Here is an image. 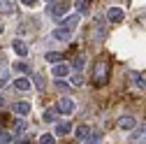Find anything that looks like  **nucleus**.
Masks as SVG:
<instances>
[{
    "mask_svg": "<svg viewBox=\"0 0 146 144\" xmlns=\"http://www.w3.org/2000/svg\"><path fill=\"white\" fill-rule=\"evenodd\" d=\"M70 0H56V3H51L49 5V16L51 19H56V21H60V19H65V14L70 12Z\"/></svg>",
    "mask_w": 146,
    "mask_h": 144,
    "instance_id": "obj_1",
    "label": "nucleus"
},
{
    "mask_svg": "<svg viewBox=\"0 0 146 144\" xmlns=\"http://www.w3.org/2000/svg\"><path fill=\"white\" fill-rule=\"evenodd\" d=\"M104 81H107V61H98L95 63V72H93V84L95 86H104Z\"/></svg>",
    "mask_w": 146,
    "mask_h": 144,
    "instance_id": "obj_2",
    "label": "nucleus"
},
{
    "mask_svg": "<svg viewBox=\"0 0 146 144\" xmlns=\"http://www.w3.org/2000/svg\"><path fill=\"white\" fill-rule=\"evenodd\" d=\"M56 109H58V114L70 116V114H74L77 105H74V100H72V98H60V100H58V105H56Z\"/></svg>",
    "mask_w": 146,
    "mask_h": 144,
    "instance_id": "obj_3",
    "label": "nucleus"
},
{
    "mask_svg": "<svg viewBox=\"0 0 146 144\" xmlns=\"http://www.w3.org/2000/svg\"><path fill=\"white\" fill-rule=\"evenodd\" d=\"M104 16H107V19L111 21V23H123V19H125V12H123L121 7H109Z\"/></svg>",
    "mask_w": 146,
    "mask_h": 144,
    "instance_id": "obj_4",
    "label": "nucleus"
},
{
    "mask_svg": "<svg viewBox=\"0 0 146 144\" xmlns=\"http://www.w3.org/2000/svg\"><path fill=\"white\" fill-rule=\"evenodd\" d=\"M118 128L132 133V130L137 128V119H135V116H121V119H118Z\"/></svg>",
    "mask_w": 146,
    "mask_h": 144,
    "instance_id": "obj_5",
    "label": "nucleus"
},
{
    "mask_svg": "<svg viewBox=\"0 0 146 144\" xmlns=\"http://www.w3.org/2000/svg\"><path fill=\"white\" fill-rule=\"evenodd\" d=\"M53 37H56L58 42H70V40H72V28H65V26H58L56 30H53Z\"/></svg>",
    "mask_w": 146,
    "mask_h": 144,
    "instance_id": "obj_6",
    "label": "nucleus"
},
{
    "mask_svg": "<svg viewBox=\"0 0 146 144\" xmlns=\"http://www.w3.org/2000/svg\"><path fill=\"white\" fill-rule=\"evenodd\" d=\"M70 70H72V67H70L67 63H56L51 72H53V77H56V79H63V77H67V75H70Z\"/></svg>",
    "mask_w": 146,
    "mask_h": 144,
    "instance_id": "obj_7",
    "label": "nucleus"
},
{
    "mask_svg": "<svg viewBox=\"0 0 146 144\" xmlns=\"http://www.w3.org/2000/svg\"><path fill=\"white\" fill-rule=\"evenodd\" d=\"M30 109H33L30 102H14V105H12V112H14V114H19V116H28Z\"/></svg>",
    "mask_w": 146,
    "mask_h": 144,
    "instance_id": "obj_8",
    "label": "nucleus"
},
{
    "mask_svg": "<svg viewBox=\"0 0 146 144\" xmlns=\"http://www.w3.org/2000/svg\"><path fill=\"white\" fill-rule=\"evenodd\" d=\"M14 88H16V91H21V93H28L30 88H33V84H30V79L19 77V79H14Z\"/></svg>",
    "mask_w": 146,
    "mask_h": 144,
    "instance_id": "obj_9",
    "label": "nucleus"
},
{
    "mask_svg": "<svg viewBox=\"0 0 146 144\" xmlns=\"http://www.w3.org/2000/svg\"><path fill=\"white\" fill-rule=\"evenodd\" d=\"M130 142H146V125H139L130 133Z\"/></svg>",
    "mask_w": 146,
    "mask_h": 144,
    "instance_id": "obj_10",
    "label": "nucleus"
},
{
    "mask_svg": "<svg viewBox=\"0 0 146 144\" xmlns=\"http://www.w3.org/2000/svg\"><path fill=\"white\" fill-rule=\"evenodd\" d=\"M12 49L16 51V56H21V58H23V56H28V47H26V42H23V40H14V42H12Z\"/></svg>",
    "mask_w": 146,
    "mask_h": 144,
    "instance_id": "obj_11",
    "label": "nucleus"
},
{
    "mask_svg": "<svg viewBox=\"0 0 146 144\" xmlns=\"http://www.w3.org/2000/svg\"><path fill=\"white\" fill-rule=\"evenodd\" d=\"M70 133H72V123H70V121H60V123H56V135L65 137V135H70Z\"/></svg>",
    "mask_w": 146,
    "mask_h": 144,
    "instance_id": "obj_12",
    "label": "nucleus"
},
{
    "mask_svg": "<svg viewBox=\"0 0 146 144\" xmlns=\"http://www.w3.org/2000/svg\"><path fill=\"white\" fill-rule=\"evenodd\" d=\"M0 14H16V7L12 0H0Z\"/></svg>",
    "mask_w": 146,
    "mask_h": 144,
    "instance_id": "obj_13",
    "label": "nucleus"
},
{
    "mask_svg": "<svg viewBox=\"0 0 146 144\" xmlns=\"http://www.w3.org/2000/svg\"><path fill=\"white\" fill-rule=\"evenodd\" d=\"M132 84H135V88H146V77H141L139 72H132Z\"/></svg>",
    "mask_w": 146,
    "mask_h": 144,
    "instance_id": "obj_14",
    "label": "nucleus"
},
{
    "mask_svg": "<svg viewBox=\"0 0 146 144\" xmlns=\"http://www.w3.org/2000/svg\"><path fill=\"white\" fill-rule=\"evenodd\" d=\"M90 135H93L90 133V125H77V137L79 139H88Z\"/></svg>",
    "mask_w": 146,
    "mask_h": 144,
    "instance_id": "obj_15",
    "label": "nucleus"
},
{
    "mask_svg": "<svg viewBox=\"0 0 146 144\" xmlns=\"http://www.w3.org/2000/svg\"><path fill=\"white\" fill-rule=\"evenodd\" d=\"M12 125H14V128H12V135H23V133H26V121L19 119V121H14Z\"/></svg>",
    "mask_w": 146,
    "mask_h": 144,
    "instance_id": "obj_16",
    "label": "nucleus"
},
{
    "mask_svg": "<svg viewBox=\"0 0 146 144\" xmlns=\"http://www.w3.org/2000/svg\"><path fill=\"white\" fill-rule=\"evenodd\" d=\"M104 28H102V16H98V19H95V40H102L104 37Z\"/></svg>",
    "mask_w": 146,
    "mask_h": 144,
    "instance_id": "obj_17",
    "label": "nucleus"
},
{
    "mask_svg": "<svg viewBox=\"0 0 146 144\" xmlns=\"http://www.w3.org/2000/svg\"><path fill=\"white\" fill-rule=\"evenodd\" d=\"M42 119H44L46 123H56V119H58V109H46V112L42 114Z\"/></svg>",
    "mask_w": 146,
    "mask_h": 144,
    "instance_id": "obj_18",
    "label": "nucleus"
},
{
    "mask_svg": "<svg viewBox=\"0 0 146 144\" xmlns=\"http://www.w3.org/2000/svg\"><path fill=\"white\" fill-rule=\"evenodd\" d=\"M79 23V14H72V16H65V19H63V26L65 28H74Z\"/></svg>",
    "mask_w": 146,
    "mask_h": 144,
    "instance_id": "obj_19",
    "label": "nucleus"
},
{
    "mask_svg": "<svg viewBox=\"0 0 146 144\" xmlns=\"http://www.w3.org/2000/svg\"><path fill=\"white\" fill-rule=\"evenodd\" d=\"M60 61H63V56H60L58 51H46V63H53V65H56V63H60Z\"/></svg>",
    "mask_w": 146,
    "mask_h": 144,
    "instance_id": "obj_20",
    "label": "nucleus"
},
{
    "mask_svg": "<svg viewBox=\"0 0 146 144\" xmlns=\"http://www.w3.org/2000/svg\"><path fill=\"white\" fill-rule=\"evenodd\" d=\"M12 70H16V72H28V70H30V65H28V63H23V61H16V63L12 65Z\"/></svg>",
    "mask_w": 146,
    "mask_h": 144,
    "instance_id": "obj_21",
    "label": "nucleus"
},
{
    "mask_svg": "<svg viewBox=\"0 0 146 144\" xmlns=\"http://www.w3.org/2000/svg\"><path fill=\"white\" fill-rule=\"evenodd\" d=\"M12 133H5V130H0V144H7V142H12Z\"/></svg>",
    "mask_w": 146,
    "mask_h": 144,
    "instance_id": "obj_22",
    "label": "nucleus"
},
{
    "mask_svg": "<svg viewBox=\"0 0 146 144\" xmlns=\"http://www.w3.org/2000/svg\"><path fill=\"white\" fill-rule=\"evenodd\" d=\"M56 88L65 93V91H70V84H67V81H63V79H56Z\"/></svg>",
    "mask_w": 146,
    "mask_h": 144,
    "instance_id": "obj_23",
    "label": "nucleus"
},
{
    "mask_svg": "<svg viewBox=\"0 0 146 144\" xmlns=\"http://www.w3.org/2000/svg\"><path fill=\"white\" fill-rule=\"evenodd\" d=\"M86 9H88V0H77V12L84 14Z\"/></svg>",
    "mask_w": 146,
    "mask_h": 144,
    "instance_id": "obj_24",
    "label": "nucleus"
},
{
    "mask_svg": "<svg viewBox=\"0 0 146 144\" xmlns=\"http://www.w3.org/2000/svg\"><path fill=\"white\" fill-rule=\"evenodd\" d=\"M84 63H86V61H84V56L79 53V56L74 58V63H72V67H74V70H81V67H84Z\"/></svg>",
    "mask_w": 146,
    "mask_h": 144,
    "instance_id": "obj_25",
    "label": "nucleus"
},
{
    "mask_svg": "<svg viewBox=\"0 0 146 144\" xmlns=\"http://www.w3.org/2000/svg\"><path fill=\"white\" fill-rule=\"evenodd\" d=\"M40 144H56V137H53V135H42Z\"/></svg>",
    "mask_w": 146,
    "mask_h": 144,
    "instance_id": "obj_26",
    "label": "nucleus"
},
{
    "mask_svg": "<svg viewBox=\"0 0 146 144\" xmlns=\"http://www.w3.org/2000/svg\"><path fill=\"white\" fill-rule=\"evenodd\" d=\"M98 142H100V133H93V135L86 139V144H98Z\"/></svg>",
    "mask_w": 146,
    "mask_h": 144,
    "instance_id": "obj_27",
    "label": "nucleus"
},
{
    "mask_svg": "<svg viewBox=\"0 0 146 144\" xmlns=\"http://www.w3.org/2000/svg\"><path fill=\"white\" fill-rule=\"evenodd\" d=\"M35 84H37V88H44V79L40 75H35Z\"/></svg>",
    "mask_w": 146,
    "mask_h": 144,
    "instance_id": "obj_28",
    "label": "nucleus"
},
{
    "mask_svg": "<svg viewBox=\"0 0 146 144\" xmlns=\"http://www.w3.org/2000/svg\"><path fill=\"white\" fill-rule=\"evenodd\" d=\"M72 84H77V86L84 84V77H81V75H74V77H72Z\"/></svg>",
    "mask_w": 146,
    "mask_h": 144,
    "instance_id": "obj_29",
    "label": "nucleus"
},
{
    "mask_svg": "<svg viewBox=\"0 0 146 144\" xmlns=\"http://www.w3.org/2000/svg\"><path fill=\"white\" fill-rule=\"evenodd\" d=\"M21 3H23V5H28V7H33L35 3H37V0H21Z\"/></svg>",
    "mask_w": 146,
    "mask_h": 144,
    "instance_id": "obj_30",
    "label": "nucleus"
},
{
    "mask_svg": "<svg viewBox=\"0 0 146 144\" xmlns=\"http://www.w3.org/2000/svg\"><path fill=\"white\" fill-rule=\"evenodd\" d=\"M3 105H5V98H3V95H0V107H3Z\"/></svg>",
    "mask_w": 146,
    "mask_h": 144,
    "instance_id": "obj_31",
    "label": "nucleus"
},
{
    "mask_svg": "<svg viewBox=\"0 0 146 144\" xmlns=\"http://www.w3.org/2000/svg\"><path fill=\"white\" fill-rule=\"evenodd\" d=\"M46 3H49V5H51V3H56V0H46Z\"/></svg>",
    "mask_w": 146,
    "mask_h": 144,
    "instance_id": "obj_32",
    "label": "nucleus"
}]
</instances>
